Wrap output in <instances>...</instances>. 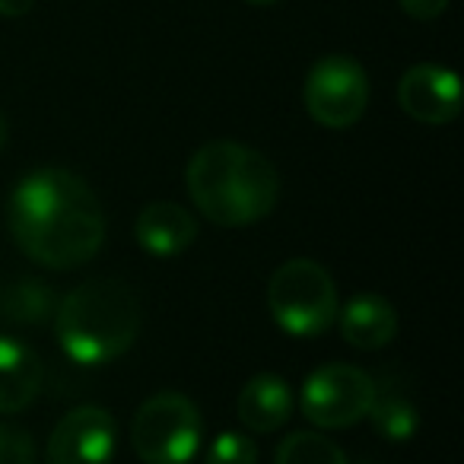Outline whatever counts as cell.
I'll list each match as a JSON object with an SVG mask.
<instances>
[{
	"instance_id": "obj_1",
	"label": "cell",
	"mask_w": 464,
	"mask_h": 464,
	"mask_svg": "<svg viewBox=\"0 0 464 464\" xmlns=\"http://www.w3.org/2000/svg\"><path fill=\"white\" fill-rule=\"evenodd\" d=\"M7 226L26 258L52 271H73L105 242L102 204L80 175L58 166L26 172L7 198Z\"/></svg>"
},
{
	"instance_id": "obj_2",
	"label": "cell",
	"mask_w": 464,
	"mask_h": 464,
	"mask_svg": "<svg viewBox=\"0 0 464 464\" xmlns=\"http://www.w3.org/2000/svg\"><path fill=\"white\" fill-rule=\"evenodd\" d=\"M185 185L194 207L223 229L271 217L280 200V175L265 153L239 140H210L191 156Z\"/></svg>"
},
{
	"instance_id": "obj_3",
	"label": "cell",
	"mask_w": 464,
	"mask_h": 464,
	"mask_svg": "<svg viewBox=\"0 0 464 464\" xmlns=\"http://www.w3.org/2000/svg\"><path fill=\"white\" fill-rule=\"evenodd\" d=\"M54 334L64 356L77 366L115 362L140 334V303L121 280L92 277L61 299Z\"/></svg>"
},
{
	"instance_id": "obj_4",
	"label": "cell",
	"mask_w": 464,
	"mask_h": 464,
	"mask_svg": "<svg viewBox=\"0 0 464 464\" xmlns=\"http://www.w3.org/2000/svg\"><path fill=\"white\" fill-rule=\"evenodd\" d=\"M267 309L290 337H318L337 322V284L318 261L293 258L274 271Z\"/></svg>"
},
{
	"instance_id": "obj_5",
	"label": "cell",
	"mask_w": 464,
	"mask_h": 464,
	"mask_svg": "<svg viewBox=\"0 0 464 464\" xmlns=\"http://www.w3.org/2000/svg\"><path fill=\"white\" fill-rule=\"evenodd\" d=\"M200 439V411L179 392H160L147 398L130 423V445L143 464H188L198 455Z\"/></svg>"
},
{
	"instance_id": "obj_6",
	"label": "cell",
	"mask_w": 464,
	"mask_h": 464,
	"mask_svg": "<svg viewBox=\"0 0 464 464\" xmlns=\"http://www.w3.org/2000/svg\"><path fill=\"white\" fill-rule=\"evenodd\" d=\"M375 398V379L350 362H324L305 379L299 392V411L322 430H347L369 413Z\"/></svg>"
},
{
	"instance_id": "obj_7",
	"label": "cell",
	"mask_w": 464,
	"mask_h": 464,
	"mask_svg": "<svg viewBox=\"0 0 464 464\" xmlns=\"http://www.w3.org/2000/svg\"><path fill=\"white\" fill-rule=\"evenodd\" d=\"M305 111L322 128H353L369 105V77L360 61L347 54H328L315 61L305 77Z\"/></svg>"
},
{
	"instance_id": "obj_8",
	"label": "cell",
	"mask_w": 464,
	"mask_h": 464,
	"mask_svg": "<svg viewBox=\"0 0 464 464\" xmlns=\"http://www.w3.org/2000/svg\"><path fill=\"white\" fill-rule=\"evenodd\" d=\"M115 442V417L105 407H73L52 430L45 464H111Z\"/></svg>"
},
{
	"instance_id": "obj_9",
	"label": "cell",
	"mask_w": 464,
	"mask_h": 464,
	"mask_svg": "<svg viewBox=\"0 0 464 464\" xmlns=\"http://www.w3.org/2000/svg\"><path fill=\"white\" fill-rule=\"evenodd\" d=\"M398 102L420 124H449L461 115V80L439 64H417L401 77Z\"/></svg>"
},
{
	"instance_id": "obj_10",
	"label": "cell",
	"mask_w": 464,
	"mask_h": 464,
	"mask_svg": "<svg viewBox=\"0 0 464 464\" xmlns=\"http://www.w3.org/2000/svg\"><path fill=\"white\" fill-rule=\"evenodd\" d=\"M134 239L153 258H175L198 239V223L185 207L172 200L147 204L134 219Z\"/></svg>"
},
{
	"instance_id": "obj_11",
	"label": "cell",
	"mask_w": 464,
	"mask_h": 464,
	"mask_svg": "<svg viewBox=\"0 0 464 464\" xmlns=\"http://www.w3.org/2000/svg\"><path fill=\"white\" fill-rule=\"evenodd\" d=\"M45 366L20 337L0 334V413H20L39 398Z\"/></svg>"
},
{
	"instance_id": "obj_12",
	"label": "cell",
	"mask_w": 464,
	"mask_h": 464,
	"mask_svg": "<svg viewBox=\"0 0 464 464\" xmlns=\"http://www.w3.org/2000/svg\"><path fill=\"white\" fill-rule=\"evenodd\" d=\"M236 413L239 423L252 432H277L293 417V388L286 379L274 372H261L242 385L239 398H236Z\"/></svg>"
},
{
	"instance_id": "obj_13",
	"label": "cell",
	"mask_w": 464,
	"mask_h": 464,
	"mask_svg": "<svg viewBox=\"0 0 464 464\" xmlns=\"http://www.w3.org/2000/svg\"><path fill=\"white\" fill-rule=\"evenodd\" d=\"M341 337L356 350H382L398 337V312L379 293H360L337 309Z\"/></svg>"
},
{
	"instance_id": "obj_14",
	"label": "cell",
	"mask_w": 464,
	"mask_h": 464,
	"mask_svg": "<svg viewBox=\"0 0 464 464\" xmlns=\"http://www.w3.org/2000/svg\"><path fill=\"white\" fill-rule=\"evenodd\" d=\"M366 417L372 420L375 432H379L382 439H388V442H407V439H413L420 430L417 404H413L411 394L394 385V382L385 388L375 385V398Z\"/></svg>"
},
{
	"instance_id": "obj_15",
	"label": "cell",
	"mask_w": 464,
	"mask_h": 464,
	"mask_svg": "<svg viewBox=\"0 0 464 464\" xmlns=\"http://www.w3.org/2000/svg\"><path fill=\"white\" fill-rule=\"evenodd\" d=\"M274 464H350L347 455L318 432H290L280 442Z\"/></svg>"
},
{
	"instance_id": "obj_16",
	"label": "cell",
	"mask_w": 464,
	"mask_h": 464,
	"mask_svg": "<svg viewBox=\"0 0 464 464\" xmlns=\"http://www.w3.org/2000/svg\"><path fill=\"white\" fill-rule=\"evenodd\" d=\"M207 464H258V445L246 432H219L207 449Z\"/></svg>"
},
{
	"instance_id": "obj_17",
	"label": "cell",
	"mask_w": 464,
	"mask_h": 464,
	"mask_svg": "<svg viewBox=\"0 0 464 464\" xmlns=\"http://www.w3.org/2000/svg\"><path fill=\"white\" fill-rule=\"evenodd\" d=\"M0 464H35V442L26 430L0 423Z\"/></svg>"
},
{
	"instance_id": "obj_18",
	"label": "cell",
	"mask_w": 464,
	"mask_h": 464,
	"mask_svg": "<svg viewBox=\"0 0 464 464\" xmlns=\"http://www.w3.org/2000/svg\"><path fill=\"white\" fill-rule=\"evenodd\" d=\"M398 4L411 20H420V23L436 20V16H442L445 7H449V0H398Z\"/></svg>"
},
{
	"instance_id": "obj_19",
	"label": "cell",
	"mask_w": 464,
	"mask_h": 464,
	"mask_svg": "<svg viewBox=\"0 0 464 464\" xmlns=\"http://www.w3.org/2000/svg\"><path fill=\"white\" fill-rule=\"evenodd\" d=\"M33 7H35V0H0V16L16 20V16H26Z\"/></svg>"
},
{
	"instance_id": "obj_20",
	"label": "cell",
	"mask_w": 464,
	"mask_h": 464,
	"mask_svg": "<svg viewBox=\"0 0 464 464\" xmlns=\"http://www.w3.org/2000/svg\"><path fill=\"white\" fill-rule=\"evenodd\" d=\"M4 143H7V118L0 115V150H4Z\"/></svg>"
},
{
	"instance_id": "obj_21",
	"label": "cell",
	"mask_w": 464,
	"mask_h": 464,
	"mask_svg": "<svg viewBox=\"0 0 464 464\" xmlns=\"http://www.w3.org/2000/svg\"><path fill=\"white\" fill-rule=\"evenodd\" d=\"M246 4H255V7H271V4H280V0H246Z\"/></svg>"
}]
</instances>
